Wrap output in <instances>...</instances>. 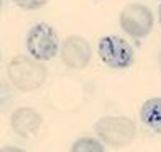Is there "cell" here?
<instances>
[{
    "label": "cell",
    "mask_w": 161,
    "mask_h": 152,
    "mask_svg": "<svg viewBox=\"0 0 161 152\" xmlns=\"http://www.w3.org/2000/svg\"><path fill=\"white\" fill-rule=\"evenodd\" d=\"M7 74H8V80L17 90L28 93L43 87L48 77V70L41 61L35 59L33 56L18 54L10 59Z\"/></svg>",
    "instance_id": "6da1fadb"
},
{
    "label": "cell",
    "mask_w": 161,
    "mask_h": 152,
    "mask_svg": "<svg viewBox=\"0 0 161 152\" xmlns=\"http://www.w3.org/2000/svg\"><path fill=\"white\" fill-rule=\"evenodd\" d=\"M97 137L114 149L130 146L136 137V124L127 116H104L94 124Z\"/></svg>",
    "instance_id": "7a4b0ae2"
},
{
    "label": "cell",
    "mask_w": 161,
    "mask_h": 152,
    "mask_svg": "<svg viewBox=\"0 0 161 152\" xmlns=\"http://www.w3.org/2000/svg\"><path fill=\"white\" fill-rule=\"evenodd\" d=\"M100 61L110 69H128L135 61V51L120 36L108 34L99 39L97 44Z\"/></svg>",
    "instance_id": "3957f363"
},
{
    "label": "cell",
    "mask_w": 161,
    "mask_h": 152,
    "mask_svg": "<svg viewBox=\"0 0 161 152\" xmlns=\"http://www.w3.org/2000/svg\"><path fill=\"white\" fill-rule=\"evenodd\" d=\"M26 49L35 59L51 61L59 51V38L48 23H36L26 34Z\"/></svg>",
    "instance_id": "277c9868"
},
{
    "label": "cell",
    "mask_w": 161,
    "mask_h": 152,
    "mask_svg": "<svg viewBox=\"0 0 161 152\" xmlns=\"http://www.w3.org/2000/svg\"><path fill=\"white\" fill-rule=\"evenodd\" d=\"M120 28L131 38H146L153 30V13L143 3H128L120 12Z\"/></svg>",
    "instance_id": "5b68a950"
},
{
    "label": "cell",
    "mask_w": 161,
    "mask_h": 152,
    "mask_svg": "<svg viewBox=\"0 0 161 152\" xmlns=\"http://www.w3.org/2000/svg\"><path fill=\"white\" fill-rule=\"evenodd\" d=\"M59 56L66 67L80 70L87 67V64L91 62L92 48L86 38L79 34H72L63 39L59 48Z\"/></svg>",
    "instance_id": "8992f818"
},
{
    "label": "cell",
    "mask_w": 161,
    "mask_h": 152,
    "mask_svg": "<svg viewBox=\"0 0 161 152\" xmlns=\"http://www.w3.org/2000/svg\"><path fill=\"white\" fill-rule=\"evenodd\" d=\"M43 118L41 114L30 106L18 108L10 116V126L13 133L20 137H31L40 131Z\"/></svg>",
    "instance_id": "52a82bcc"
},
{
    "label": "cell",
    "mask_w": 161,
    "mask_h": 152,
    "mask_svg": "<svg viewBox=\"0 0 161 152\" xmlns=\"http://www.w3.org/2000/svg\"><path fill=\"white\" fill-rule=\"evenodd\" d=\"M140 119L156 134H161V97L146 100L140 108Z\"/></svg>",
    "instance_id": "ba28073f"
},
{
    "label": "cell",
    "mask_w": 161,
    "mask_h": 152,
    "mask_svg": "<svg viewBox=\"0 0 161 152\" xmlns=\"http://www.w3.org/2000/svg\"><path fill=\"white\" fill-rule=\"evenodd\" d=\"M104 149L105 147L102 146L100 139H94V137L89 136L79 137L71 146V152H102Z\"/></svg>",
    "instance_id": "9c48e42d"
},
{
    "label": "cell",
    "mask_w": 161,
    "mask_h": 152,
    "mask_svg": "<svg viewBox=\"0 0 161 152\" xmlns=\"http://www.w3.org/2000/svg\"><path fill=\"white\" fill-rule=\"evenodd\" d=\"M12 2L23 10H40L49 0H12Z\"/></svg>",
    "instance_id": "30bf717a"
},
{
    "label": "cell",
    "mask_w": 161,
    "mask_h": 152,
    "mask_svg": "<svg viewBox=\"0 0 161 152\" xmlns=\"http://www.w3.org/2000/svg\"><path fill=\"white\" fill-rule=\"evenodd\" d=\"M158 18H159V25H161V3H159V8H158Z\"/></svg>",
    "instance_id": "8fae6325"
},
{
    "label": "cell",
    "mask_w": 161,
    "mask_h": 152,
    "mask_svg": "<svg viewBox=\"0 0 161 152\" xmlns=\"http://www.w3.org/2000/svg\"><path fill=\"white\" fill-rule=\"evenodd\" d=\"M159 66H161V51H159Z\"/></svg>",
    "instance_id": "7c38bea8"
}]
</instances>
